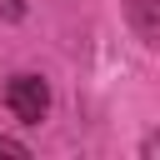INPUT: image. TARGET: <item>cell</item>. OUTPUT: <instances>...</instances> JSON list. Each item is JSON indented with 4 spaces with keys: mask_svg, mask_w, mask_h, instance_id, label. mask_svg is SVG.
Returning <instances> with one entry per match:
<instances>
[{
    "mask_svg": "<svg viewBox=\"0 0 160 160\" xmlns=\"http://www.w3.org/2000/svg\"><path fill=\"white\" fill-rule=\"evenodd\" d=\"M50 80L45 75H35V70H15L10 80H5V110L20 120V125H40L45 115H50Z\"/></svg>",
    "mask_w": 160,
    "mask_h": 160,
    "instance_id": "obj_1",
    "label": "cell"
},
{
    "mask_svg": "<svg viewBox=\"0 0 160 160\" xmlns=\"http://www.w3.org/2000/svg\"><path fill=\"white\" fill-rule=\"evenodd\" d=\"M125 20L145 50H160V0H125Z\"/></svg>",
    "mask_w": 160,
    "mask_h": 160,
    "instance_id": "obj_2",
    "label": "cell"
},
{
    "mask_svg": "<svg viewBox=\"0 0 160 160\" xmlns=\"http://www.w3.org/2000/svg\"><path fill=\"white\" fill-rule=\"evenodd\" d=\"M0 155H10V160H30V145H25V140H15V135H5V130H0Z\"/></svg>",
    "mask_w": 160,
    "mask_h": 160,
    "instance_id": "obj_3",
    "label": "cell"
},
{
    "mask_svg": "<svg viewBox=\"0 0 160 160\" xmlns=\"http://www.w3.org/2000/svg\"><path fill=\"white\" fill-rule=\"evenodd\" d=\"M0 15H5V20H25L30 5H25V0H0Z\"/></svg>",
    "mask_w": 160,
    "mask_h": 160,
    "instance_id": "obj_4",
    "label": "cell"
},
{
    "mask_svg": "<svg viewBox=\"0 0 160 160\" xmlns=\"http://www.w3.org/2000/svg\"><path fill=\"white\" fill-rule=\"evenodd\" d=\"M140 160H160V130H150L140 140Z\"/></svg>",
    "mask_w": 160,
    "mask_h": 160,
    "instance_id": "obj_5",
    "label": "cell"
}]
</instances>
